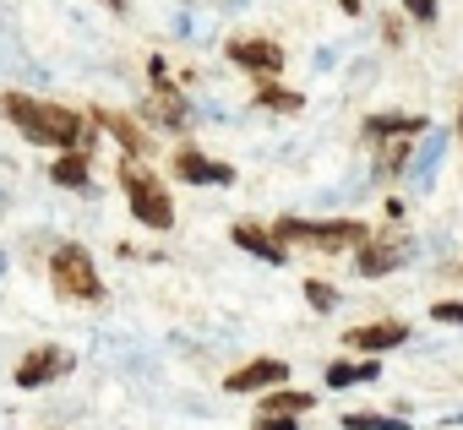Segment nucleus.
Wrapping results in <instances>:
<instances>
[{
    "instance_id": "obj_1",
    "label": "nucleus",
    "mask_w": 463,
    "mask_h": 430,
    "mask_svg": "<svg viewBox=\"0 0 463 430\" xmlns=\"http://www.w3.org/2000/svg\"><path fill=\"white\" fill-rule=\"evenodd\" d=\"M0 115H6L33 147H55V153H66V147H88L93 153L99 147V136L88 131V120L77 109L33 98V93H0Z\"/></svg>"
},
{
    "instance_id": "obj_2",
    "label": "nucleus",
    "mask_w": 463,
    "mask_h": 430,
    "mask_svg": "<svg viewBox=\"0 0 463 430\" xmlns=\"http://www.w3.org/2000/svg\"><path fill=\"white\" fill-rule=\"evenodd\" d=\"M120 191H126V201H131V212H137V224H147V229H175V201H169V191H164V180L142 164V158H120Z\"/></svg>"
},
{
    "instance_id": "obj_3",
    "label": "nucleus",
    "mask_w": 463,
    "mask_h": 430,
    "mask_svg": "<svg viewBox=\"0 0 463 430\" xmlns=\"http://www.w3.org/2000/svg\"><path fill=\"white\" fill-rule=\"evenodd\" d=\"M50 284L61 300H77V305H99L104 300V278L93 267V257L82 246H55L50 251Z\"/></svg>"
},
{
    "instance_id": "obj_4",
    "label": "nucleus",
    "mask_w": 463,
    "mask_h": 430,
    "mask_svg": "<svg viewBox=\"0 0 463 430\" xmlns=\"http://www.w3.org/2000/svg\"><path fill=\"white\" fill-rule=\"evenodd\" d=\"M371 229L354 224V219H322V224H306V219H279L273 224V240L284 246H311V251H354Z\"/></svg>"
},
{
    "instance_id": "obj_5",
    "label": "nucleus",
    "mask_w": 463,
    "mask_h": 430,
    "mask_svg": "<svg viewBox=\"0 0 463 430\" xmlns=\"http://www.w3.org/2000/svg\"><path fill=\"white\" fill-rule=\"evenodd\" d=\"M175 174H180L185 185H235V164L207 158L196 142H180V147H175Z\"/></svg>"
},
{
    "instance_id": "obj_6",
    "label": "nucleus",
    "mask_w": 463,
    "mask_h": 430,
    "mask_svg": "<svg viewBox=\"0 0 463 430\" xmlns=\"http://www.w3.org/2000/svg\"><path fill=\"white\" fill-rule=\"evenodd\" d=\"M142 120H153V126H164V131H185L191 126V104H185V93L175 88V82H153V93L142 98Z\"/></svg>"
},
{
    "instance_id": "obj_7",
    "label": "nucleus",
    "mask_w": 463,
    "mask_h": 430,
    "mask_svg": "<svg viewBox=\"0 0 463 430\" xmlns=\"http://www.w3.org/2000/svg\"><path fill=\"white\" fill-rule=\"evenodd\" d=\"M66 370H71V354H66V349H28L23 365H17V387L39 392V387H50V381L66 376Z\"/></svg>"
},
{
    "instance_id": "obj_8",
    "label": "nucleus",
    "mask_w": 463,
    "mask_h": 430,
    "mask_svg": "<svg viewBox=\"0 0 463 430\" xmlns=\"http://www.w3.org/2000/svg\"><path fill=\"white\" fill-rule=\"evenodd\" d=\"M223 55L235 61V66H246V71H257V77H279L284 71V50L273 39H229Z\"/></svg>"
},
{
    "instance_id": "obj_9",
    "label": "nucleus",
    "mask_w": 463,
    "mask_h": 430,
    "mask_svg": "<svg viewBox=\"0 0 463 430\" xmlns=\"http://www.w3.org/2000/svg\"><path fill=\"white\" fill-rule=\"evenodd\" d=\"M403 262V246H398V235H382V240H360L354 246V267H360V278H387L392 267Z\"/></svg>"
},
{
    "instance_id": "obj_10",
    "label": "nucleus",
    "mask_w": 463,
    "mask_h": 430,
    "mask_svg": "<svg viewBox=\"0 0 463 430\" xmlns=\"http://www.w3.org/2000/svg\"><path fill=\"white\" fill-rule=\"evenodd\" d=\"M403 338H409L403 322H365V327H349V332H344V349H354V354H382V349H398Z\"/></svg>"
},
{
    "instance_id": "obj_11",
    "label": "nucleus",
    "mask_w": 463,
    "mask_h": 430,
    "mask_svg": "<svg viewBox=\"0 0 463 430\" xmlns=\"http://www.w3.org/2000/svg\"><path fill=\"white\" fill-rule=\"evenodd\" d=\"M93 126L109 131L131 158H147V153H153V136H142V126H137L131 115H120V109H93Z\"/></svg>"
},
{
    "instance_id": "obj_12",
    "label": "nucleus",
    "mask_w": 463,
    "mask_h": 430,
    "mask_svg": "<svg viewBox=\"0 0 463 430\" xmlns=\"http://www.w3.org/2000/svg\"><path fill=\"white\" fill-rule=\"evenodd\" d=\"M284 376H289L284 360H251L223 381V392H268V387H284Z\"/></svg>"
},
{
    "instance_id": "obj_13",
    "label": "nucleus",
    "mask_w": 463,
    "mask_h": 430,
    "mask_svg": "<svg viewBox=\"0 0 463 430\" xmlns=\"http://www.w3.org/2000/svg\"><path fill=\"white\" fill-rule=\"evenodd\" d=\"M229 235H235V246H241V251H251L257 262H268V267H289V246H284V240H273V229H257V224H235Z\"/></svg>"
},
{
    "instance_id": "obj_14",
    "label": "nucleus",
    "mask_w": 463,
    "mask_h": 430,
    "mask_svg": "<svg viewBox=\"0 0 463 430\" xmlns=\"http://www.w3.org/2000/svg\"><path fill=\"white\" fill-rule=\"evenodd\" d=\"M50 180L66 185V191H82V185L93 180V153H88V147H66V153L50 164Z\"/></svg>"
},
{
    "instance_id": "obj_15",
    "label": "nucleus",
    "mask_w": 463,
    "mask_h": 430,
    "mask_svg": "<svg viewBox=\"0 0 463 430\" xmlns=\"http://www.w3.org/2000/svg\"><path fill=\"white\" fill-rule=\"evenodd\" d=\"M430 120L425 115H371L365 120V136L371 142H398V136H420Z\"/></svg>"
},
{
    "instance_id": "obj_16",
    "label": "nucleus",
    "mask_w": 463,
    "mask_h": 430,
    "mask_svg": "<svg viewBox=\"0 0 463 430\" xmlns=\"http://www.w3.org/2000/svg\"><path fill=\"white\" fill-rule=\"evenodd\" d=\"M251 98H257L262 109H279V115H300V109H306V98H300L295 88H284L279 77H257V88H251Z\"/></svg>"
},
{
    "instance_id": "obj_17",
    "label": "nucleus",
    "mask_w": 463,
    "mask_h": 430,
    "mask_svg": "<svg viewBox=\"0 0 463 430\" xmlns=\"http://www.w3.org/2000/svg\"><path fill=\"white\" fill-rule=\"evenodd\" d=\"M376 376H382L376 360H360V365L354 360H333L327 365V387H354V381H376Z\"/></svg>"
},
{
    "instance_id": "obj_18",
    "label": "nucleus",
    "mask_w": 463,
    "mask_h": 430,
    "mask_svg": "<svg viewBox=\"0 0 463 430\" xmlns=\"http://www.w3.org/2000/svg\"><path fill=\"white\" fill-rule=\"evenodd\" d=\"M317 397L311 392H295V387H273L268 397H262V414H306Z\"/></svg>"
},
{
    "instance_id": "obj_19",
    "label": "nucleus",
    "mask_w": 463,
    "mask_h": 430,
    "mask_svg": "<svg viewBox=\"0 0 463 430\" xmlns=\"http://www.w3.org/2000/svg\"><path fill=\"white\" fill-rule=\"evenodd\" d=\"M344 430H403V419L398 414H344Z\"/></svg>"
},
{
    "instance_id": "obj_20",
    "label": "nucleus",
    "mask_w": 463,
    "mask_h": 430,
    "mask_svg": "<svg viewBox=\"0 0 463 430\" xmlns=\"http://www.w3.org/2000/svg\"><path fill=\"white\" fill-rule=\"evenodd\" d=\"M306 305H311V311H333V305H338V289L322 284V278H306Z\"/></svg>"
},
{
    "instance_id": "obj_21",
    "label": "nucleus",
    "mask_w": 463,
    "mask_h": 430,
    "mask_svg": "<svg viewBox=\"0 0 463 430\" xmlns=\"http://www.w3.org/2000/svg\"><path fill=\"white\" fill-rule=\"evenodd\" d=\"M398 12H403L409 23H436V17H441V0H398Z\"/></svg>"
},
{
    "instance_id": "obj_22",
    "label": "nucleus",
    "mask_w": 463,
    "mask_h": 430,
    "mask_svg": "<svg viewBox=\"0 0 463 430\" xmlns=\"http://www.w3.org/2000/svg\"><path fill=\"white\" fill-rule=\"evenodd\" d=\"M430 316H436V322H447V327H463V300H436V305H430Z\"/></svg>"
},
{
    "instance_id": "obj_23",
    "label": "nucleus",
    "mask_w": 463,
    "mask_h": 430,
    "mask_svg": "<svg viewBox=\"0 0 463 430\" xmlns=\"http://www.w3.org/2000/svg\"><path fill=\"white\" fill-rule=\"evenodd\" d=\"M257 430H300L295 414H257Z\"/></svg>"
},
{
    "instance_id": "obj_24",
    "label": "nucleus",
    "mask_w": 463,
    "mask_h": 430,
    "mask_svg": "<svg viewBox=\"0 0 463 430\" xmlns=\"http://www.w3.org/2000/svg\"><path fill=\"white\" fill-rule=\"evenodd\" d=\"M382 33H387V39H398V44H403V17H387V23H382Z\"/></svg>"
},
{
    "instance_id": "obj_25",
    "label": "nucleus",
    "mask_w": 463,
    "mask_h": 430,
    "mask_svg": "<svg viewBox=\"0 0 463 430\" xmlns=\"http://www.w3.org/2000/svg\"><path fill=\"white\" fill-rule=\"evenodd\" d=\"M338 12H349V17H360V12H365V0H338Z\"/></svg>"
},
{
    "instance_id": "obj_26",
    "label": "nucleus",
    "mask_w": 463,
    "mask_h": 430,
    "mask_svg": "<svg viewBox=\"0 0 463 430\" xmlns=\"http://www.w3.org/2000/svg\"><path fill=\"white\" fill-rule=\"evenodd\" d=\"M109 6H115V12H126V0H109Z\"/></svg>"
},
{
    "instance_id": "obj_27",
    "label": "nucleus",
    "mask_w": 463,
    "mask_h": 430,
    "mask_svg": "<svg viewBox=\"0 0 463 430\" xmlns=\"http://www.w3.org/2000/svg\"><path fill=\"white\" fill-rule=\"evenodd\" d=\"M458 136H463V115H458Z\"/></svg>"
},
{
    "instance_id": "obj_28",
    "label": "nucleus",
    "mask_w": 463,
    "mask_h": 430,
    "mask_svg": "<svg viewBox=\"0 0 463 430\" xmlns=\"http://www.w3.org/2000/svg\"><path fill=\"white\" fill-rule=\"evenodd\" d=\"M0 273H6V257H0Z\"/></svg>"
}]
</instances>
